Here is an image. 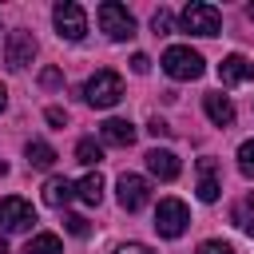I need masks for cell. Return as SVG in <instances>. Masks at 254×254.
Masks as SVG:
<instances>
[{
	"instance_id": "obj_1",
	"label": "cell",
	"mask_w": 254,
	"mask_h": 254,
	"mask_svg": "<svg viewBox=\"0 0 254 254\" xmlns=\"http://www.w3.org/2000/svg\"><path fill=\"white\" fill-rule=\"evenodd\" d=\"M83 99H87L91 107H115V103L123 99V79H119V71H111V67L95 71V75L87 79V87H83Z\"/></svg>"
},
{
	"instance_id": "obj_2",
	"label": "cell",
	"mask_w": 254,
	"mask_h": 254,
	"mask_svg": "<svg viewBox=\"0 0 254 254\" xmlns=\"http://www.w3.org/2000/svg\"><path fill=\"white\" fill-rule=\"evenodd\" d=\"M179 24L190 36H218L222 32V12L214 4H187L183 16H179Z\"/></svg>"
},
{
	"instance_id": "obj_3",
	"label": "cell",
	"mask_w": 254,
	"mask_h": 254,
	"mask_svg": "<svg viewBox=\"0 0 254 254\" xmlns=\"http://www.w3.org/2000/svg\"><path fill=\"white\" fill-rule=\"evenodd\" d=\"M163 71L171 79H198L202 75V56L194 48H183V44H171L163 52Z\"/></svg>"
},
{
	"instance_id": "obj_4",
	"label": "cell",
	"mask_w": 254,
	"mask_h": 254,
	"mask_svg": "<svg viewBox=\"0 0 254 254\" xmlns=\"http://www.w3.org/2000/svg\"><path fill=\"white\" fill-rule=\"evenodd\" d=\"M99 28L107 32V40H131L135 36V16L123 8V4H115V0H107V4H99Z\"/></svg>"
},
{
	"instance_id": "obj_5",
	"label": "cell",
	"mask_w": 254,
	"mask_h": 254,
	"mask_svg": "<svg viewBox=\"0 0 254 254\" xmlns=\"http://www.w3.org/2000/svg\"><path fill=\"white\" fill-rule=\"evenodd\" d=\"M187 222H190V210H187L183 198H163V202H159V210H155V230H159L163 238H179V234L187 230Z\"/></svg>"
},
{
	"instance_id": "obj_6",
	"label": "cell",
	"mask_w": 254,
	"mask_h": 254,
	"mask_svg": "<svg viewBox=\"0 0 254 254\" xmlns=\"http://www.w3.org/2000/svg\"><path fill=\"white\" fill-rule=\"evenodd\" d=\"M52 20H56V32H60V40H83V32H87V12H83L75 0H64V4H56Z\"/></svg>"
},
{
	"instance_id": "obj_7",
	"label": "cell",
	"mask_w": 254,
	"mask_h": 254,
	"mask_svg": "<svg viewBox=\"0 0 254 254\" xmlns=\"http://www.w3.org/2000/svg\"><path fill=\"white\" fill-rule=\"evenodd\" d=\"M32 56H36V40H32V32H24V28L8 32V44H4V64H8L12 71H24V67L32 64Z\"/></svg>"
},
{
	"instance_id": "obj_8",
	"label": "cell",
	"mask_w": 254,
	"mask_h": 254,
	"mask_svg": "<svg viewBox=\"0 0 254 254\" xmlns=\"http://www.w3.org/2000/svg\"><path fill=\"white\" fill-rule=\"evenodd\" d=\"M36 222V210H32V202H24V198H0V226L4 230H12V234H20V230H28Z\"/></svg>"
},
{
	"instance_id": "obj_9",
	"label": "cell",
	"mask_w": 254,
	"mask_h": 254,
	"mask_svg": "<svg viewBox=\"0 0 254 254\" xmlns=\"http://www.w3.org/2000/svg\"><path fill=\"white\" fill-rule=\"evenodd\" d=\"M147 198H151V183L143 175H119V206L123 210H139V206H147Z\"/></svg>"
},
{
	"instance_id": "obj_10",
	"label": "cell",
	"mask_w": 254,
	"mask_h": 254,
	"mask_svg": "<svg viewBox=\"0 0 254 254\" xmlns=\"http://www.w3.org/2000/svg\"><path fill=\"white\" fill-rule=\"evenodd\" d=\"M143 159H147V171H151L155 179H163V183L179 179V155H175V151H163V147H155V151H147Z\"/></svg>"
},
{
	"instance_id": "obj_11",
	"label": "cell",
	"mask_w": 254,
	"mask_h": 254,
	"mask_svg": "<svg viewBox=\"0 0 254 254\" xmlns=\"http://www.w3.org/2000/svg\"><path fill=\"white\" fill-rule=\"evenodd\" d=\"M202 107H206V119H210L214 127H230V123H234V103H230L222 91L202 95Z\"/></svg>"
},
{
	"instance_id": "obj_12",
	"label": "cell",
	"mask_w": 254,
	"mask_h": 254,
	"mask_svg": "<svg viewBox=\"0 0 254 254\" xmlns=\"http://www.w3.org/2000/svg\"><path fill=\"white\" fill-rule=\"evenodd\" d=\"M218 79L222 83H246V79H254V64L246 56H226L218 64Z\"/></svg>"
},
{
	"instance_id": "obj_13",
	"label": "cell",
	"mask_w": 254,
	"mask_h": 254,
	"mask_svg": "<svg viewBox=\"0 0 254 254\" xmlns=\"http://www.w3.org/2000/svg\"><path fill=\"white\" fill-rule=\"evenodd\" d=\"M99 135H103V143H111V147H131V143H135L131 119H107V123L99 127Z\"/></svg>"
},
{
	"instance_id": "obj_14",
	"label": "cell",
	"mask_w": 254,
	"mask_h": 254,
	"mask_svg": "<svg viewBox=\"0 0 254 254\" xmlns=\"http://www.w3.org/2000/svg\"><path fill=\"white\" fill-rule=\"evenodd\" d=\"M198 198L202 202L218 198V163L214 159H198Z\"/></svg>"
},
{
	"instance_id": "obj_15",
	"label": "cell",
	"mask_w": 254,
	"mask_h": 254,
	"mask_svg": "<svg viewBox=\"0 0 254 254\" xmlns=\"http://www.w3.org/2000/svg\"><path fill=\"white\" fill-rule=\"evenodd\" d=\"M71 198H75V187H71L64 175H52V179L44 183V202H48V206H67Z\"/></svg>"
},
{
	"instance_id": "obj_16",
	"label": "cell",
	"mask_w": 254,
	"mask_h": 254,
	"mask_svg": "<svg viewBox=\"0 0 254 254\" xmlns=\"http://www.w3.org/2000/svg\"><path fill=\"white\" fill-rule=\"evenodd\" d=\"M230 218H234V226H238L242 234H250V238H254V194L238 198V202H234V214H230Z\"/></svg>"
},
{
	"instance_id": "obj_17",
	"label": "cell",
	"mask_w": 254,
	"mask_h": 254,
	"mask_svg": "<svg viewBox=\"0 0 254 254\" xmlns=\"http://www.w3.org/2000/svg\"><path fill=\"white\" fill-rule=\"evenodd\" d=\"M75 198H83L87 206H95V202L103 198V175L95 171V175H87V179H79V187H75Z\"/></svg>"
},
{
	"instance_id": "obj_18",
	"label": "cell",
	"mask_w": 254,
	"mask_h": 254,
	"mask_svg": "<svg viewBox=\"0 0 254 254\" xmlns=\"http://www.w3.org/2000/svg\"><path fill=\"white\" fill-rule=\"evenodd\" d=\"M24 155H28L32 167H52V163H56V151H52L48 143H40V139H32V143L24 147Z\"/></svg>"
},
{
	"instance_id": "obj_19",
	"label": "cell",
	"mask_w": 254,
	"mask_h": 254,
	"mask_svg": "<svg viewBox=\"0 0 254 254\" xmlns=\"http://www.w3.org/2000/svg\"><path fill=\"white\" fill-rule=\"evenodd\" d=\"M24 254H64V246H60L56 234H36V238H28Z\"/></svg>"
},
{
	"instance_id": "obj_20",
	"label": "cell",
	"mask_w": 254,
	"mask_h": 254,
	"mask_svg": "<svg viewBox=\"0 0 254 254\" xmlns=\"http://www.w3.org/2000/svg\"><path fill=\"white\" fill-rule=\"evenodd\" d=\"M103 159V147L95 143V139H79L75 143V163H83V167H95Z\"/></svg>"
},
{
	"instance_id": "obj_21",
	"label": "cell",
	"mask_w": 254,
	"mask_h": 254,
	"mask_svg": "<svg viewBox=\"0 0 254 254\" xmlns=\"http://www.w3.org/2000/svg\"><path fill=\"white\" fill-rule=\"evenodd\" d=\"M238 171H242L246 179H254V139H246V143L238 147Z\"/></svg>"
},
{
	"instance_id": "obj_22",
	"label": "cell",
	"mask_w": 254,
	"mask_h": 254,
	"mask_svg": "<svg viewBox=\"0 0 254 254\" xmlns=\"http://www.w3.org/2000/svg\"><path fill=\"white\" fill-rule=\"evenodd\" d=\"M151 28H155V36H171V32H175V16H171L167 8H159V12L151 16Z\"/></svg>"
},
{
	"instance_id": "obj_23",
	"label": "cell",
	"mask_w": 254,
	"mask_h": 254,
	"mask_svg": "<svg viewBox=\"0 0 254 254\" xmlns=\"http://www.w3.org/2000/svg\"><path fill=\"white\" fill-rule=\"evenodd\" d=\"M64 226H67V234H75V238H87V218H79V214H64Z\"/></svg>"
},
{
	"instance_id": "obj_24",
	"label": "cell",
	"mask_w": 254,
	"mask_h": 254,
	"mask_svg": "<svg viewBox=\"0 0 254 254\" xmlns=\"http://www.w3.org/2000/svg\"><path fill=\"white\" fill-rule=\"evenodd\" d=\"M198 254H234V246H230V242H222V238H210V242H202V246H198Z\"/></svg>"
},
{
	"instance_id": "obj_25",
	"label": "cell",
	"mask_w": 254,
	"mask_h": 254,
	"mask_svg": "<svg viewBox=\"0 0 254 254\" xmlns=\"http://www.w3.org/2000/svg\"><path fill=\"white\" fill-rule=\"evenodd\" d=\"M40 83H44V87H60V83H64L60 67H44V71H40Z\"/></svg>"
},
{
	"instance_id": "obj_26",
	"label": "cell",
	"mask_w": 254,
	"mask_h": 254,
	"mask_svg": "<svg viewBox=\"0 0 254 254\" xmlns=\"http://www.w3.org/2000/svg\"><path fill=\"white\" fill-rule=\"evenodd\" d=\"M147 67H151V60H147L143 52H135V56H131V71H135V75H147Z\"/></svg>"
},
{
	"instance_id": "obj_27",
	"label": "cell",
	"mask_w": 254,
	"mask_h": 254,
	"mask_svg": "<svg viewBox=\"0 0 254 254\" xmlns=\"http://www.w3.org/2000/svg\"><path fill=\"white\" fill-rule=\"evenodd\" d=\"M147 131H151V135H155V139H167V135H171V127H167V123H163V119H159V115H155V119H151V123H147Z\"/></svg>"
},
{
	"instance_id": "obj_28",
	"label": "cell",
	"mask_w": 254,
	"mask_h": 254,
	"mask_svg": "<svg viewBox=\"0 0 254 254\" xmlns=\"http://www.w3.org/2000/svg\"><path fill=\"white\" fill-rule=\"evenodd\" d=\"M115 254H155V250H151V246H143V242H123Z\"/></svg>"
},
{
	"instance_id": "obj_29",
	"label": "cell",
	"mask_w": 254,
	"mask_h": 254,
	"mask_svg": "<svg viewBox=\"0 0 254 254\" xmlns=\"http://www.w3.org/2000/svg\"><path fill=\"white\" fill-rule=\"evenodd\" d=\"M48 123H52V127H64V123H67V115H64L60 107H48Z\"/></svg>"
},
{
	"instance_id": "obj_30",
	"label": "cell",
	"mask_w": 254,
	"mask_h": 254,
	"mask_svg": "<svg viewBox=\"0 0 254 254\" xmlns=\"http://www.w3.org/2000/svg\"><path fill=\"white\" fill-rule=\"evenodd\" d=\"M8 107V91H4V83H0V111Z\"/></svg>"
},
{
	"instance_id": "obj_31",
	"label": "cell",
	"mask_w": 254,
	"mask_h": 254,
	"mask_svg": "<svg viewBox=\"0 0 254 254\" xmlns=\"http://www.w3.org/2000/svg\"><path fill=\"white\" fill-rule=\"evenodd\" d=\"M0 254H8V242H4V238H0Z\"/></svg>"
},
{
	"instance_id": "obj_32",
	"label": "cell",
	"mask_w": 254,
	"mask_h": 254,
	"mask_svg": "<svg viewBox=\"0 0 254 254\" xmlns=\"http://www.w3.org/2000/svg\"><path fill=\"white\" fill-rule=\"evenodd\" d=\"M250 16H254V4H250Z\"/></svg>"
}]
</instances>
